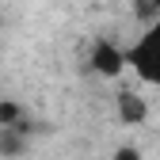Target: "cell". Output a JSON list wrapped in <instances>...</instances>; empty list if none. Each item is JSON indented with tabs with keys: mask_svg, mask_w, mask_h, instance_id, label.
Listing matches in <instances>:
<instances>
[{
	"mask_svg": "<svg viewBox=\"0 0 160 160\" xmlns=\"http://www.w3.org/2000/svg\"><path fill=\"white\" fill-rule=\"evenodd\" d=\"M130 72L149 88H160V19L145 23L141 34L130 42Z\"/></svg>",
	"mask_w": 160,
	"mask_h": 160,
	"instance_id": "1",
	"label": "cell"
},
{
	"mask_svg": "<svg viewBox=\"0 0 160 160\" xmlns=\"http://www.w3.org/2000/svg\"><path fill=\"white\" fill-rule=\"evenodd\" d=\"M88 65H92L95 76L114 80V76L130 72V46H118V42H95V46L88 50Z\"/></svg>",
	"mask_w": 160,
	"mask_h": 160,
	"instance_id": "2",
	"label": "cell"
},
{
	"mask_svg": "<svg viewBox=\"0 0 160 160\" xmlns=\"http://www.w3.org/2000/svg\"><path fill=\"white\" fill-rule=\"evenodd\" d=\"M118 118L126 126H137L149 118V99L141 92H118Z\"/></svg>",
	"mask_w": 160,
	"mask_h": 160,
	"instance_id": "3",
	"label": "cell"
},
{
	"mask_svg": "<svg viewBox=\"0 0 160 160\" xmlns=\"http://www.w3.org/2000/svg\"><path fill=\"white\" fill-rule=\"evenodd\" d=\"M130 12L141 23H156L160 19V0H130Z\"/></svg>",
	"mask_w": 160,
	"mask_h": 160,
	"instance_id": "4",
	"label": "cell"
},
{
	"mask_svg": "<svg viewBox=\"0 0 160 160\" xmlns=\"http://www.w3.org/2000/svg\"><path fill=\"white\" fill-rule=\"evenodd\" d=\"M114 160H141V149H130V145H126V149L114 152Z\"/></svg>",
	"mask_w": 160,
	"mask_h": 160,
	"instance_id": "5",
	"label": "cell"
}]
</instances>
